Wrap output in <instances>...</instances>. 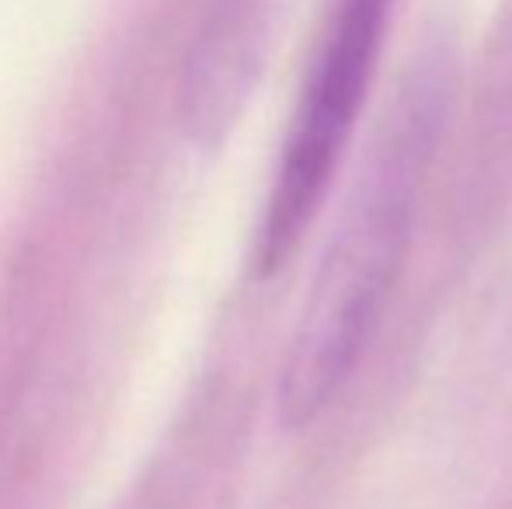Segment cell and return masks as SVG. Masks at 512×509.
Instances as JSON below:
<instances>
[{"label": "cell", "mask_w": 512, "mask_h": 509, "mask_svg": "<svg viewBox=\"0 0 512 509\" xmlns=\"http://www.w3.org/2000/svg\"><path fill=\"white\" fill-rule=\"evenodd\" d=\"M432 147L436 116L405 105L338 213L279 374L290 429L321 419L356 374L405 265Z\"/></svg>", "instance_id": "cell-1"}, {"label": "cell", "mask_w": 512, "mask_h": 509, "mask_svg": "<svg viewBox=\"0 0 512 509\" xmlns=\"http://www.w3.org/2000/svg\"><path fill=\"white\" fill-rule=\"evenodd\" d=\"M391 11L394 0H338L328 35L307 70L265 196L251 245L255 276H276L307 238L370 98Z\"/></svg>", "instance_id": "cell-2"}]
</instances>
